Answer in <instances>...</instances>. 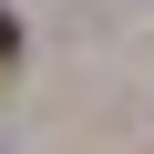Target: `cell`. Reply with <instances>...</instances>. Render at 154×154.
<instances>
[{
    "label": "cell",
    "mask_w": 154,
    "mask_h": 154,
    "mask_svg": "<svg viewBox=\"0 0 154 154\" xmlns=\"http://www.w3.org/2000/svg\"><path fill=\"white\" fill-rule=\"evenodd\" d=\"M11 51H21V21H11V11H0V62H11Z\"/></svg>",
    "instance_id": "cell-1"
}]
</instances>
